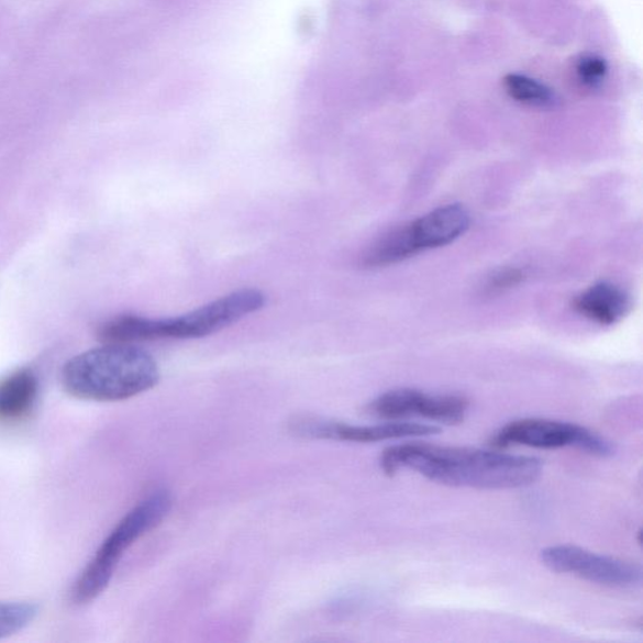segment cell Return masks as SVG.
Instances as JSON below:
<instances>
[{"label":"cell","mask_w":643,"mask_h":643,"mask_svg":"<svg viewBox=\"0 0 643 643\" xmlns=\"http://www.w3.org/2000/svg\"><path fill=\"white\" fill-rule=\"evenodd\" d=\"M162 373L147 351L125 343H106L70 358L60 384L74 398L114 402L135 398L160 383Z\"/></svg>","instance_id":"2"},{"label":"cell","mask_w":643,"mask_h":643,"mask_svg":"<svg viewBox=\"0 0 643 643\" xmlns=\"http://www.w3.org/2000/svg\"><path fill=\"white\" fill-rule=\"evenodd\" d=\"M173 508L170 492L155 491L154 495L130 510L120 523L113 528L108 539L88 563L74 589V601L85 605L99 597L111 583L123 554L134 545L141 536L160 525Z\"/></svg>","instance_id":"4"},{"label":"cell","mask_w":643,"mask_h":643,"mask_svg":"<svg viewBox=\"0 0 643 643\" xmlns=\"http://www.w3.org/2000/svg\"><path fill=\"white\" fill-rule=\"evenodd\" d=\"M293 433L304 437L339 440L351 443H378L386 440L430 436L440 433L434 425L418 422L389 421L384 424L358 426L336 421L303 419L293 422Z\"/></svg>","instance_id":"9"},{"label":"cell","mask_w":643,"mask_h":643,"mask_svg":"<svg viewBox=\"0 0 643 643\" xmlns=\"http://www.w3.org/2000/svg\"><path fill=\"white\" fill-rule=\"evenodd\" d=\"M469 400L462 395H429L413 389L385 392L368 403L369 415L387 421L424 418L445 425H457L466 418Z\"/></svg>","instance_id":"8"},{"label":"cell","mask_w":643,"mask_h":643,"mask_svg":"<svg viewBox=\"0 0 643 643\" xmlns=\"http://www.w3.org/2000/svg\"><path fill=\"white\" fill-rule=\"evenodd\" d=\"M575 74L580 85L588 90H596L605 82L607 74H609V66L603 58L588 53L576 60Z\"/></svg>","instance_id":"14"},{"label":"cell","mask_w":643,"mask_h":643,"mask_svg":"<svg viewBox=\"0 0 643 643\" xmlns=\"http://www.w3.org/2000/svg\"><path fill=\"white\" fill-rule=\"evenodd\" d=\"M574 306L585 319L610 328L629 313L631 299L621 287L610 281H600L584 290L575 299Z\"/></svg>","instance_id":"10"},{"label":"cell","mask_w":643,"mask_h":643,"mask_svg":"<svg viewBox=\"0 0 643 643\" xmlns=\"http://www.w3.org/2000/svg\"><path fill=\"white\" fill-rule=\"evenodd\" d=\"M38 612L40 607L31 602H0V639L29 628Z\"/></svg>","instance_id":"13"},{"label":"cell","mask_w":643,"mask_h":643,"mask_svg":"<svg viewBox=\"0 0 643 643\" xmlns=\"http://www.w3.org/2000/svg\"><path fill=\"white\" fill-rule=\"evenodd\" d=\"M38 396V378L31 369H20L0 380V421L18 422L32 412Z\"/></svg>","instance_id":"11"},{"label":"cell","mask_w":643,"mask_h":643,"mask_svg":"<svg viewBox=\"0 0 643 643\" xmlns=\"http://www.w3.org/2000/svg\"><path fill=\"white\" fill-rule=\"evenodd\" d=\"M526 278V273L521 268H506L501 269L492 276L487 285L488 292L501 293L505 290L512 289Z\"/></svg>","instance_id":"15"},{"label":"cell","mask_w":643,"mask_h":643,"mask_svg":"<svg viewBox=\"0 0 643 643\" xmlns=\"http://www.w3.org/2000/svg\"><path fill=\"white\" fill-rule=\"evenodd\" d=\"M469 226L470 215L464 207H440L383 236L369 246L361 266L367 269L393 266L420 253L454 243L468 232Z\"/></svg>","instance_id":"5"},{"label":"cell","mask_w":643,"mask_h":643,"mask_svg":"<svg viewBox=\"0 0 643 643\" xmlns=\"http://www.w3.org/2000/svg\"><path fill=\"white\" fill-rule=\"evenodd\" d=\"M490 445L497 448L528 446L534 448L577 447L587 454L607 457L614 454V446L584 426L569 422L545 419H523L509 422L491 437Z\"/></svg>","instance_id":"6"},{"label":"cell","mask_w":643,"mask_h":643,"mask_svg":"<svg viewBox=\"0 0 643 643\" xmlns=\"http://www.w3.org/2000/svg\"><path fill=\"white\" fill-rule=\"evenodd\" d=\"M380 465L389 477L409 469L443 486L489 490L531 486L543 470L533 456L419 443L385 448Z\"/></svg>","instance_id":"1"},{"label":"cell","mask_w":643,"mask_h":643,"mask_svg":"<svg viewBox=\"0 0 643 643\" xmlns=\"http://www.w3.org/2000/svg\"><path fill=\"white\" fill-rule=\"evenodd\" d=\"M541 561L557 574L576 576L605 587L632 588L642 583V568L636 563L602 556L577 545H552L541 552Z\"/></svg>","instance_id":"7"},{"label":"cell","mask_w":643,"mask_h":643,"mask_svg":"<svg viewBox=\"0 0 643 643\" xmlns=\"http://www.w3.org/2000/svg\"><path fill=\"white\" fill-rule=\"evenodd\" d=\"M503 87L510 99L528 108L547 110L558 102L551 87L524 75H507Z\"/></svg>","instance_id":"12"},{"label":"cell","mask_w":643,"mask_h":643,"mask_svg":"<svg viewBox=\"0 0 643 643\" xmlns=\"http://www.w3.org/2000/svg\"><path fill=\"white\" fill-rule=\"evenodd\" d=\"M266 302V295L259 289L243 288L174 319H147V317L135 314L119 315L103 323L97 336L103 343H125V345L165 339H202L260 311Z\"/></svg>","instance_id":"3"}]
</instances>
